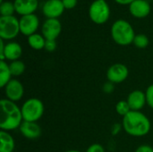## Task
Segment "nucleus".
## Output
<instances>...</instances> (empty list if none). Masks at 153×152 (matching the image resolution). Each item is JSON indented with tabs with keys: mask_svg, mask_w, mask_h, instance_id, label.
Wrapping results in <instances>:
<instances>
[{
	"mask_svg": "<svg viewBox=\"0 0 153 152\" xmlns=\"http://www.w3.org/2000/svg\"><path fill=\"white\" fill-rule=\"evenodd\" d=\"M15 148V142L13 136L5 131L0 132V152H13Z\"/></svg>",
	"mask_w": 153,
	"mask_h": 152,
	"instance_id": "nucleus-17",
	"label": "nucleus"
},
{
	"mask_svg": "<svg viewBox=\"0 0 153 152\" xmlns=\"http://www.w3.org/2000/svg\"><path fill=\"white\" fill-rule=\"evenodd\" d=\"M116 111L119 116L124 117L131 111V108L126 100H120L116 105Z\"/></svg>",
	"mask_w": 153,
	"mask_h": 152,
	"instance_id": "nucleus-22",
	"label": "nucleus"
},
{
	"mask_svg": "<svg viewBox=\"0 0 153 152\" xmlns=\"http://www.w3.org/2000/svg\"><path fill=\"white\" fill-rule=\"evenodd\" d=\"M110 14V9L105 0H95L89 8L91 20L96 24L105 23Z\"/></svg>",
	"mask_w": 153,
	"mask_h": 152,
	"instance_id": "nucleus-6",
	"label": "nucleus"
},
{
	"mask_svg": "<svg viewBox=\"0 0 153 152\" xmlns=\"http://www.w3.org/2000/svg\"><path fill=\"white\" fill-rule=\"evenodd\" d=\"M126 101L128 102L131 110L141 111L144 108V106L147 104L145 92H143L140 90H133L132 92L129 93V95L126 99Z\"/></svg>",
	"mask_w": 153,
	"mask_h": 152,
	"instance_id": "nucleus-12",
	"label": "nucleus"
},
{
	"mask_svg": "<svg viewBox=\"0 0 153 152\" xmlns=\"http://www.w3.org/2000/svg\"><path fill=\"white\" fill-rule=\"evenodd\" d=\"M12 73L9 65L5 61L0 62V87L4 88L5 85L12 80Z\"/></svg>",
	"mask_w": 153,
	"mask_h": 152,
	"instance_id": "nucleus-18",
	"label": "nucleus"
},
{
	"mask_svg": "<svg viewBox=\"0 0 153 152\" xmlns=\"http://www.w3.org/2000/svg\"><path fill=\"white\" fill-rule=\"evenodd\" d=\"M124 131L134 137H143L149 133L152 125L150 119L141 111L131 110L123 117Z\"/></svg>",
	"mask_w": 153,
	"mask_h": 152,
	"instance_id": "nucleus-2",
	"label": "nucleus"
},
{
	"mask_svg": "<svg viewBox=\"0 0 153 152\" xmlns=\"http://www.w3.org/2000/svg\"><path fill=\"white\" fill-rule=\"evenodd\" d=\"M129 11L135 18H144L151 13V5L146 0H135L129 4Z\"/></svg>",
	"mask_w": 153,
	"mask_h": 152,
	"instance_id": "nucleus-14",
	"label": "nucleus"
},
{
	"mask_svg": "<svg viewBox=\"0 0 153 152\" xmlns=\"http://www.w3.org/2000/svg\"><path fill=\"white\" fill-rule=\"evenodd\" d=\"M65 10L62 0H48L42 8L44 15L48 19H57Z\"/></svg>",
	"mask_w": 153,
	"mask_h": 152,
	"instance_id": "nucleus-11",
	"label": "nucleus"
},
{
	"mask_svg": "<svg viewBox=\"0 0 153 152\" xmlns=\"http://www.w3.org/2000/svg\"><path fill=\"white\" fill-rule=\"evenodd\" d=\"M20 22V31L25 36H30L36 32L39 28V21L37 15L34 13L22 16L19 20Z\"/></svg>",
	"mask_w": 153,
	"mask_h": 152,
	"instance_id": "nucleus-10",
	"label": "nucleus"
},
{
	"mask_svg": "<svg viewBox=\"0 0 153 152\" xmlns=\"http://www.w3.org/2000/svg\"><path fill=\"white\" fill-rule=\"evenodd\" d=\"M111 37L117 44L120 46H128L134 42L135 33L128 22L117 20L111 27Z\"/></svg>",
	"mask_w": 153,
	"mask_h": 152,
	"instance_id": "nucleus-3",
	"label": "nucleus"
},
{
	"mask_svg": "<svg viewBox=\"0 0 153 152\" xmlns=\"http://www.w3.org/2000/svg\"><path fill=\"white\" fill-rule=\"evenodd\" d=\"M9 68L11 71V73L13 76L17 77L22 75L24 71H25V65L22 61L21 60H16V61H13L11 62V64L9 65Z\"/></svg>",
	"mask_w": 153,
	"mask_h": 152,
	"instance_id": "nucleus-20",
	"label": "nucleus"
},
{
	"mask_svg": "<svg viewBox=\"0 0 153 152\" xmlns=\"http://www.w3.org/2000/svg\"><path fill=\"white\" fill-rule=\"evenodd\" d=\"M65 9H72L77 4V0H62Z\"/></svg>",
	"mask_w": 153,
	"mask_h": 152,
	"instance_id": "nucleus-28",
	"label": "nucleus"
},
{
	"mask_svg": "<svg viewBox=\"0 0 153 152\" xmlns=\"http://www.w3.org/2000/svg\"><path fill=\"white\" fill-rule=\"evenodd\" d=\"M145 96H146V103L147 105L153 109V84H151L148 86L145 91Z\"/></svg>",
	"mask_w": 153,
	"mask_h": 152,
	"instance_id": "nucleus-24",
	"label": "nucleus"
},
{
	"mask_svg": "<svg viewBox=\"0 0 153 152\" xmlns=\"http://www.w3.org/2000/svg\"><path fill=\"white\" fill-rule=\"evenodd\" d=\"M134 152H153V148L148 144H143L139 146Z\"/></svg>",
	"mask_w": 153,
	"mask_h": 152,
	"instance_id": "nucleus-30",
	"label": "nucleus"
},
{
	"mask_svg": "<svg viewBox=\"0 0 153 152\" xmlns=\"http://www.w3.org/2000/svg\"><path fill=\"white\" fill-rule=\"evenodd\" d=\"M22 55V48L17 42H9L5 44L4 51V59L10 61H16Z\"/></svg>",
	"mask_w": 153,
	"mask_h": 152,
	"instance_id": "nucleus-16",
	"label": "nucleus"
},
{
	"mask_svg": "<svg viewBox=\"0 0 153 152\" xmlns=\"http://www.w3.org/2000/svg\"><path fill=\"white\" fill-rule=\"evenodd\" d=\"M65 152H82V151H76V150H69V151H65Z\"/></svg>",
	"mask_w": 153,
	"mask_h": 152,
	"instance_id": "nucleus-32",
	"label": "nucleus"
},
{
	"mask_svg": "<svg viewBox=\"0 0 153 152\" xmlns=\"http://www.w3.org/2000/svg\"><path fill=\"white\" fill-rule=\"evenodd\" d=\"M1 116H0V128L2 131L9 132L17 129L23 122L22 109L7 99L0 100Z\"/></svg>",
	"mask_w": 153,
	"mask_h": 152,
	"instance_id": "nucleus-1",
	"label": "nucleus"
},
{
	"mask_svg": "<svg viewBox=\"0 0 153 152\" xmlns=\"http://www.w3.org/2000/svg\"><path fill=\"white\" fill-rule=\"evenodd\" d=\"M22 114L23 121L27 122H37L44 114V104L43 102L36 98L27 99L22 106Z\"/></svg>",
	"mask_w": 153,
	"mask_h": 152,
	"instance_id": "nucleus-4",
	"label": "nucleus"
},
{
	"mask_svg": "<svg viewBox=\"0 0 153 152\" xmlns=\"http://www.w3.org/2000/svg\"><path fill=\"white\" fill-rule=\"evenodd\" d=\"M28 43L31 48L35 50H40L45 47L46 39L43 37V35L34 33L28 37Z\"/></svg>",
	"mask_w": 153,
	"mask_h": 152,
	"instance_id": "nucleus-19",
	"label": "nucleus"
},
{
	"mask_svg": "<svg viewBox=\"0 0 153 152\" xmlns=\"http://www.w3.org/2000/svg\"><path fill=\"white\" fill-rule=\"evenodd\" d=\"M86 152H105V149L102 145L99 143H93L88 147Z\"/></svg>",
	"mask_w": 153,
	"mask_h": 152,
	"instance_id": "nucleus-25",
	"label": "nucleus"
},
{
	"mask_svg": "<svg viewBox=\"0 0 153 152\" xmlns=\"http://www.w3.org/2000/svg\"><path fill=\"white\" fill-rule=\"evenodd\" d=\"M62 30L61 22L58 19H47L42 25V35L46 39L56 40Z\"/></svg>",
	"mask_w": 153,
	"mask_h": 152,
	"instance_id": "nucleus-8",
	"label": "nucleus"
},
{
	"mask_svg": "<svg viewBox=\"0 0 153 152\" xmlns=\"http://www.w3.org/2000/svg\"><path fill=\"white\" fill-rule=\"evenodd\" d=\"M102 90L105 93L107 94H111L114 90H115V84L110 82H107L103 84V87H102Z\"/></svg>",
	"mask_w": 153,
	"mask_h": 152,
	"instance_id": "nucleus-27",
	"label": "nucleus"
},
{
	"mask_svg": "<svg viewBox=\"0 0 153 152\" xmlns=\"http://www.w3.org/2000/svg\"><path fill=\"white\" fill-rule=\"evenodd\" d=\"M129 75V70L127 66L124 64H114L109 66L107 71V78L108 81L114 83H121L125 82Z\"/></svg>",
	"mask_w": 153,
	"mask_h": 152,
	"instance_id": "nucleus-7",
	"label": "nucleus"
},
{
	"mask_svg": "<svg viewBox=\"0 0 153 152\" xmlns=\"http://www.w3.org/2000/svg\"><path fill=\"white\" fill-rule=\"evenodd\" d=\"M15 12L22 16L32 14L38 8V0H14Z\"/></svg>",
	"mask_w": 153,
	"mask_h": 152,
	"instance_id": "nucleus-15",
	"label": "nucleus"
},
{
	"mask_svg": "<svg viewBox=\"0 0 153 152\" xmlns=\"http://www.w3.org/2000/svg\"><path fill=\"white\" fill-rule=\"evenodd\" d=\"M149 39L144 34H137L135 35V38L134 39V44L138 48H145L149 45Z\"/></svg>",
	"mask_w": 153,
	"mask_h": 152,
	"instance_id": "nucleus-23",
	"label": "nucleus"
},
{
	"mask_svg": "<svg viewBox=\"0 0 153 152\" xmlns=\"http://www.w3.org/2000/svg\"><path fill=\"white\" fill-rule=\"evenodd\" d=\"M15 11L14 4L9 1L1 3L0 4V13L1 16H12Z\"/></svg>",
	"mask_w": 153,
	"mask_h": 152,
	"instance_id": "nucleus-21",
	"label": "nucleus"
},
{
	"mask_svg": "<svg viewBox=\"0 0 153 152\" xmlns=\"http://www.w3.org/2000/svg\"><path fill=\"white\" fill-rule=\"evenodd\" d=\"M115 1L120 4H130L131 3H133L135 0H115Z\"/></svg>",
	"mask_w": 153,
	"mask_h": 152,
	"instance_id": "nucleus-31",
	"label": "nucleus"
},
{
	"mask_svg": "<svg viewBox=\"0 0 153 152\" xmlns=\"http://www.w3.org/2000/svg\"><path fill=\"white\" fill-rule=\"evenodd\" d=\"M5 99L16 102L22 99L24 94V88L22 83L15 79H12L4 88Z\"/></svg>",
	"mask_w": 153,
	"mask_h": 152,
	"instance_id": "nucleus-9",
	"label": "nucleus"
},
{
	"mask_svg": "<svg viewBox=\"0 0 153 152\" xmlns=\"http://www.w3.org/2000/svg\"><path fill=\"white\" fill-rule=\"evenodd\" d=\"M20 31L19 20L12 16L0 17V38L4 40H10L14 39Z\"/></svg>",
	"mask_w": 153,
	"mask_h": 152,
	"instance_id": "nucleus-5",
	"label": "nucleus"
},
{
	"mask_svg": "<svg viewBox=\"0 0 153 152\" xmlns=\"http://www.w3.org/2000/svg\"><path fill=\"white\" fill-rule=\"evenodd\" d=\"M21 133L29 140H35L40 137L42 131L40 126L37 124V122H27L23 121L19 127Z\"/></svg>",
	"mask_w": 153,
	"mask_h": 152,
	"instance_id": "nucleus-13",
	"label": "nucleus"
},
{
	"mask_svg": "<svg viewBox=\"0 0 153 152\" xmlns=\"http://www.w3.org/2000/svg\"><path fill=\"white\" fill-rule=\"evenodd\" d=\"M0 3H3V0H0Z\"/></svg>",
	"mask_w": 153,
	"mask_h": 152,
	"instance_id": "nucleus-33",
	"label": "nucleus"
},
{
	"mask_svg": "<svg viewBox=\"0 0 153 152\" xmlns=\"http://www.w3.org/2000/svg\"><path fill=\"white\" fill-rule=\"evenodd\" d=\"M122 128H123L122 124H118V123L114 124L111 127V134L112 135H117L121 132Z\"/></svg>",
	"mask_w": 153,
	"mask_h": 152,
	"instance_id": "nucleus-29",
	"label": "nucleus"
},
{
	"mask_svg": "<svg viewBox=\"0 0 153 152\" xmlns=\"http://www.w3.org/2000/svg\"><path fill=\"white\" fill-rule=\"evenodd\" d=\"M48 52H53L56 50V40H49V39H46V43H45V47H44Z\"/></svg>",
	"mask_w": 153,
	"mask_h": 152,
	"instance_id": "nucleus-26",
	"label": "nucleus"
}]
</instances>
